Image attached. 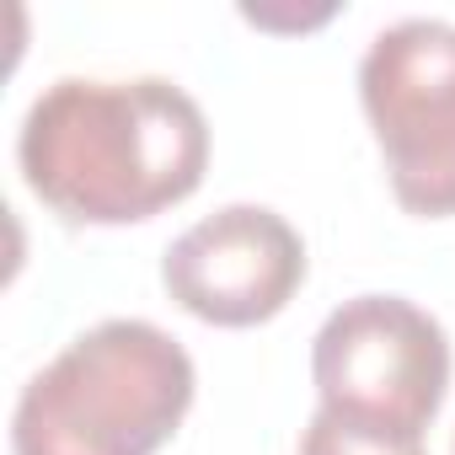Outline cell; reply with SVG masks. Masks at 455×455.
I'll return each instance as SVG.
<instances>
[{
    "label": "cell",
    "instance_id": "obj_1",
    "mask_svg": "<svg viewBox=\"0 0 455 455\" xmlns=\"http://www.w3.org/2000/svg\"><path fill=\"white\" fill-rule=\"evenodd\" d=\"M17 161L54 214L76 225H134L204 182L209 124L177 81L65 76L28 108Z\"/></svg>",
    "mask_w": 455,
    "mask_h": 455
},
{
    "label": "cell",
    "instance_id": "obj_2",
    "mask_svg": "<svg viewBox=\"0 0 455 455\" xmlns=\"http://www.w3.org/2000/svg\"><path fill=\"white\" fill-rule=\"evenodd\" d=\"M188 348L140 316H113L54 354L17 402V455H156L193 407Z\"/></svg>",
    "mask_w": 455,
    "mask_h": 455
},
{
    "label": "cell",
    "instance_id": "obj_3",
    "mask_svg": "<svg viewBox=\"0 0 455 455\" xmlns=\"http://www.w3.org/2000/svg\"><path fill=\"white\" fill-rule=\"evenodd\" d=\"M311 375L327 418L391 439H423L450 386V338L402 295H354L322 322Z\"/></svg>",
    "mask_w": 455,
    "mask_h": 455
},
{
    "label": "cell",
    "instance_id": "obj_4",
    "mask_svg": "<svg viewBox=\"0 0 455 455\" xmlns=\"http://www.w3.org/2000/svg\"><path fill=\"white\" fill-rule=\"evenodd\" d=\"M359 102L391 193L418 220L455 214V28L407 17L364 49Z\"/></svg>",
    "mask_w": 455,
    "mask_h": 455
},
{
    "label": "cell",
    "instance_id": "obj_5",
    "mask_svg": "<svg viewBox=\"0 0 455 455\" xmlns=\"http://www.w3.org/2000/svg\"><path fill=\"white\" fill-rule=\"evenodd\" d=\"M161 284L209 327H258L306 284V242L268 204H225L166 247Z\"/></svg>",
    "mask_w": 455,
    "mask_h": 455
},
{
    "label": "cell",
    "instance_id": "obj_6",
    "mask_svg": "<svg viewBox=\"0 0 455 455\" xmlns=\"http://www.w3.org/2000/svg\"><path fill=\"white\" fill-rule=\"evenodd\" d=\"M300 455H423V439H391V434L348 428V423L316 412L300 434Z\"/></svg>",
    "mask_w": 455,
    "mask_h": 455
}]
</instances>
